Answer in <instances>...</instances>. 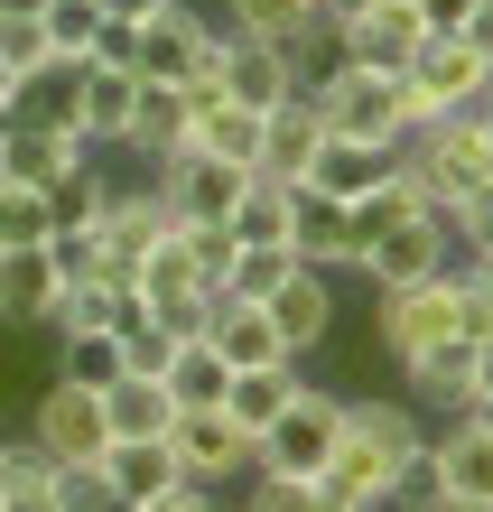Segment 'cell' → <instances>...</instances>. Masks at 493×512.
Listing matches in <instances>:
<instances>
[{
    "mask_svg": "<svg viewBox=\"0 0 493 512\" xmlns=\"http://www.w3.org/2000/svg\"><path fill=\"white\" fill-rule=\"evenodd\" d=\"M131 512H214V485H168V494H149Z\"/></svg>",
    "mask_w": 493,
    "mask_h": 512,
    "instance_id": "cell-44",
    "label": "cell"
},
{
    "mask_svg": "<svg viewBox=\"0 0 493 512\" xmlns=\"http://www.w3.org/2000/svg\"><path fill=\"white\" fill-rule=\"evenodd\" d=\"M94 149H84V131H56V122H0V187H47V177L84 168Z\"/></svg>",
    "mask_w": 493,
    "mask_h": 512,
    "instance_id": "cell-14",
    "label": "cell"
},
{
    "mask_svg": "<svg viewBox=\"0 0 493 512\" xmlns=\"http://www.w3.org/2000/svg\"><path fill=\"white\" fill-rule=\"evenodd\" d=\"M391 159H400L391 140H363V131H326L298 187H317V196H363V187H382V177H391Z\"/></svg>",
    "mask_w": 493,
    "mask_h": 512,
    "instance_id": "cell-16",
    "label": "cell"
},
{
    "mask_svg": "<svg viewBox=\"0 0 493 512\" xmlns=\"http://www.w3.org/2000/svg\"><path fill=\"white\" fill-rule=\"evenodd\" d=\"M456 252H493V187L466 205V215H456Z\"/></svg>",
    "mask_w": 493,
    "mask_h": 512,
    "instance_id": "cell-43",
    "label": "cell"
},
{
    "mask_svg": "<svg viewBox=\"0 0 493 512\" xmlns=\"http://www.w3.org/2000/svg\"><path fill=\"white\" fill-rule=\"evenodd\" d=\"M242 512H382V503H345V494H326L317 475H252Z\"/></svg>",
    "mask_w": 493,
    "mask_h": 512,
    "instance_id": "cell-32",
    "label": "cell"
},
{
    "mask_svg": "<svg viewBox=\"0 0 493 512\" xmlns=\"http://www.w3.org/2000/svg\"><path fill=\"white\" fill-rule=\"evenodd\" d=\"M121 308H131V280H75V289H56L38 336H112Z\"/></svg>",
    "mask_w": 493,
    "mask_h": 512,
    "instance_id": "cell-25",
    "label": "cell"
},
{
    "mask_svg": "<svg viewBox=\"0 0 493 512\" xmlns=\"http://www.w3.org/2000/svg\"><path fill=\"white\" fill-rule=\"evenodd\" d=\"M75 75L84 66H66V56H47L38 75H19V122H56V131H75Z\"/></svg>",
    "mask_w": 493,
    "mask_h": 512,
    "instance_id": "cell-33",
    "label": "cell"
},
{
    "mask_svg": "<svg viewBox=\"0 0 493 512\" xmlns=\"http://www.w3.org/2000/svg\"><path fill=\"white\" fill-rule=\"evenodd\" d=\"M456 38H466L475 56H493V0H475V10H466V28H456Z\"/></svg>",
    "mask_w": 493,
    "mask_h": 512,
    "instance_id": "cell-45",
    "label": "cell"
},
{
    "mask_svg": "<svg viewBox=\"0 0 493 512\" xmlns=\"http://www.w3.org/2000/svg\"><path fill=\"white\" fill-rule=\"evenodd\" d=\"M168 224H177V215H168V196L149 187V177H140V187H112V205H103V224H94V233H103V261L121 270V280H131V261H140L149 243H159Z\"/></svg>",
    "mask_w": 493,
    "mask_h": 512,
    "instance_id": "cell-17",
    "label": "cell"
},
{
    "mask_svg": "<svg viewBox=\"0 0 493 512\" xmlns=\"http://www.w3.org/2000/svg\"><path fill=\"white\" fill-rule=\"evenodd\" d=\"M354 270L373 289H410V280H438V270H456V224L438 215V205H419V215H400L391 233H373V243L354 252Z\"/></svg>",
    "mask_w": 493,
    "mask_h": 512,
    "instance_id": "cell-6",
    "label": "cell"
},
{
    "mask_svg": "<svg viewBox=\"0 0 493 512\" xmlns=\"http://www.w3.org/2000/svg\"><path fill=\"white\" fill-rule=\"evenodd\" d=\"M47 10V0H0V19H38Z\"/></svg>",
    "mask_w": 493,
    "mask_h": 512,
    "instance_id": "cell-52",
    "label": "cell"
},
{
    "mask_svg": "<svg viewBox=\"0 0 493 512\" xmlns=\"http://www.w3.org/2000/svg\"><path fill=\"white\" fill-rule=\"evenodd\" d=\"M38 28H47V47L66 56V66H94L112 19H103V0H47V10H38Z\"/></svg>",
    "mask_w": 493,
    "mask_h": 512,
    "instance_id": "cell-30",
    "label": "cell"
},
{
    "mask_svg": "<svg viewBox=\"0 0 493 512\" xmlns=\"http://www.w3.org/2000/svg\"><path fill=\"white\" fill-rule=\"evenodd\" d=\"M335 438H345V391L307 382L298 401L252 438V475H317V466L335 457Z\"/></svg>",
    "mask_w": 493,
    "mask_h": 512,
    "instance_id": "cell-2",
    "label": "cell"
},
{
    "mask_svg": "<svg viewBox=\"0 0 493 512\" xmlns=\"http://www.w3.org/2000/svg\"><path fill=\"white\" fill-rule=\"evenodd\" d=\"M400 84H410V103L438 122V112H484L493 103V56H475L456 28H428L419 56L400 66Z\"/></svg>",
    "mask_w": 493,
    "mask_h": 512,
    "instance_id": "cell-4",
    "label": "cell"
},
{
    "mask_svg": "<svg viewBox=\"0 0 493 512\" xmlns=\"http://www.w3.org/2000/svg\"><path fill=\"white\" fill-rule=\"evenodd\" d=\"M168 0H103V19H121V28H140V19H159Z\"/></svg>",
    "mask_w": 493,
    "mask_h": 512,
    "instance_id": "cell-46",
    "label": "cell"
},
{
    "mask_svg": "<svg viewBox=\"0 0 493 512\" xmlns=\"http://www.w3.org/2000/svg\"><path fill=\"white\" fill-rule=\"evenodd\" d=\"M205 75L224 84V103H242V112H270V103H289L298 84H307L298 75V47H280V38H233V28L205 47Z\"/></svg>",
    "mask_w": 493,
    "mask_h": 512,
    "instance_id": "cell-7",
    "label": "cell"
},
{
    "mask_svg": "<svg viewBox=\"0 0 493 512\" xmlns=\"http://www.w3.org/2000/svg\"><path fill=\"white\" fill-rule=\"evenodd\" d=\"M289 252L307 270H354V215H345V196L289 187Z\"/></svg>",
    "mask_w": 493,
    "mask_h": 512,
    "instance_id": "cell-15",
    "label": "cell"
},
{
    "mask_svg": "<svg viewBox=\"0 0 493 512\" xmlns=\"http://www.w3.org/2000/svg\"><path fill=\"white\" fill-rule=\"evenodd\" d=\"M28 447H38L47 466H94L103 447H112V419H103V391H84V382H56L28 401Z\"/></svg>",
    "mask_w": 493,
    "mask_h": 512,
    "instance_id": "cell-5",
    "label": "cell"
},
{
    "mask_svg": "<svg viewBox=\"0 0 493 512\" xmlns=\"http://www.w3.org/2000/svg\"><path fill=\"white\" fill-rule=\"evenodd\" d=\"M466 10H475V0H419V19H428V28H466Z\"/></svg>",
    "mask_w": 493,
    "mask_h": 512,
    "instance_id": "cell-47",
    "label": "cell"
},
{
    "mask_svg": "<svg viewBox=\"0 0 493 512\" xmlns=\"http://www.w3.org/2000/svg\"><path fill=\"white\" fill-rule=\"evenodd\" d=\"M261 308H270V326H280V345L298 354V364H317V345L335 336V270L289 261V270H280V289H270Z\"/></svg>",
    "mask_w": 493,
    "mask_h": 512,
    "instance_id": "cell-12",
    "label": "cell"
},
{
    "mask_svg": "<svg viewBox=\"0 0 493 512\" xmlns=\"http://www.w3.org/2000/svg\"><path fill=\"white\" fill-rule=\"evenodd\" d=\"M233 243H289V187L280 177H242V196H233Z\"/></svg>",
    "mask_w": 493,
    "mask_h": 512,
    "instance_id": "cell-31",
    "label": "cell"
},
{
    "mask_svg": "<svg viewBox=\"0 0 493 512\" xmlns=\"http://www.w3.org/2000/svg\"><path fill=\"white\" fill-rule=\"evenodd\" d=\"M168 401L177 410H214V401H224V382H233V364H224V354H214L205 336H177V354H168Z\"/></svg>",
    "mask_w": 493,
    "mask_h": 512,
    "instance_id": "cell-27",
    "label": "cell"
},
{
    "mask_svg": "<svg viewBox=\"0 0 493 512\" xmlns=\"http://www.w3.org/2000/svg\"><path fill=\"white\" fill-rule=\"evenodd\" d=\"M475 410H493V336L475 345Z\"/></svg>",
    "mask_w": 493,
    "mask_h": 512,
    "instance_id": "cell-48",
    "label": "cell"
},
{
    "mask_svg": "<svg viewBox=\"0 0 493 512\" xmlns=\"http://www.w3.org/2000/svg\"><path fill=\"white\" fill-rule=\"evenodd\" d=\"M214 28H233V38H280V47H298V38H317V10H307V0H214Z\"/></svg>",
    "mask_w": 493,
    "mask_h": 512,
    "instance_id": "cell-28",
    "label": "cell"
},
{
    "mask_svg": "<svg viewBox=\"0 0 493 512\" xmlns=\"http://www.w3.org/2000/svg\"><path fill=\"white\" fill-rule=\"evenodd\" d=\"M47 187H0V252H38L47 243Z\"/></svg>",
    "mask_w": 493,
    "mask_h": 512,
    "instance_id": "cell-39",
    "label": "cell"
},
{
    "mask_svg": "<svg viewBox=\"0 0 493 512\" xmlns=\"http://www.w3.org/2000/svg\"><path fill=\"white\" fill-rule=\"evenodd\" d=\"M0 512H66V494H56V466L38 457V447H10L0 438Z\"/></svg>",
    "mask_w": 493,
    "mask_h": 512,
    "instance_id": "cell-29",
    "label": "cell"
},
{
    "mask_svg": "<svg viewBox=\"0 0 493 512\" xmlns=\"http://www.w3.org/2000/svg\"><path fill=\"white\" fill-rule=\"evenodd\" d=\"M428 512H493V503H475V494H438Z\"/></svg>",
    "mask_w": 493,
    "mask_h": 512,
    "instance_id": "cell-51",
    "label": "cell"
},
{
    "mask_svg": "<svg viewBox=\"0 0 493 512\" xmlns=\"http://www.w3.org/2000/svg\"><path fill=\"white\" fill-rule=\"evenodd\" d=\"M103 205H112V177L84 159V168H66V177H47V224L66 233V224H103Z\"/></svg>",
    "mask_w": 493,
    "mask_h": 512,
    "instance_id": "cell-34",
    "label": "cell"
},
{
    "mask_svg": "<svg viewBox=\"0 0 493 512\" xmlns=\"http://www.w3.org/2000/svg\"><path fill=\"white\" fill-rule=\"evenodd\" d=\"M335 38V56L345 66H373V75H400L419 56V38H428V19H419V0H373L363 19H345V28H326Z\"/></svg>",
    "mask_w": 493,
    "mask_h": 512,
    "instance_id": "cell-11",
    "label": "cell"
},
{
    "mask_svg": "<svg viewBox=\"0 0 493 512\" xmlns=\"http://www.w3.org/2000/svg\"><path fill=\"white\" fill-rule=\"evenodd\" d=\"M131 112H140V75L131 66H112V56H94V66L75 75V131H84V149H121L131 140Z\"/></svg>",
    "mask_w": 493,
    "mask_h": 512,
    "instance_id": "cell-13",
    "label": "cell"
},
{
    "mask_svg": "<svg viewBox=\"0 0 493 512\" xmlns=\"http://www.w3.org/2000/svg\"><path fill=\"white\" fill-rule=\"evenodd\" d=\"M47 56H56V47H47L38 19H0V66H10V75H38Z\"/></svg>",
    "mask_w": 493,
    "mask_h": 512,
    "instance_id": "cell-41",
    "label": "cell"
},
{
    "mask_svg": "<svg viewBox=\"0 0 493 512\" xmlns=\"http://www.w3.org/2000/svg\"><path fill=\"white\" fill-rule=\"evenodd\" d=\"M94 466H103V485H112L121 512L149 503V494H168V485H187V475H177V457H168V438H112Z\"/></svg>",
    "mask_w": 493,
    "mask_h": 512,
    "instance_id": "cell-22",
    "label": "cell"
},
{
    "mask_svg": "<svg viewBox=\"0 0 493 512\" xmlns=\"http://www.w3.org/2000/svg\"><path fill=\"white\" fill-rule=\"evenodd\" d=\"M10 103H19V75H10V66H0V122H10Z\"/></svg>",
    "mask_w": 493,
    "mask_h": 512,
    "instance_id": "cell-53",
    "label": "cell"
},
{
    "mask_svg": "<svg viewBox=\"0 0 493 512\" xmlns=\"http://www.w3.org/2000/svg\"><path fill=\"white\" fill-rule=\"evenodd\" d=\"M103 419H112V438H168L177 401H168L159 373H121V382L103 391Z\"/></svg>",
    "mask_w": 493,
    "mask_h": 512,
    "instance_id": "cell-26",
    "label": "cell"
},
{
    "mask_svg": "<svg viewBox=\"0 0 493 512\" xmlns=\"http://www.w3.org/2000/svg\"><path fill=\"white\" fill-rule=\"evenodd\" d=\"M438 475H447V494H475V503H493V410H456L438 438Z\"/></svg>",
    "mask_w": 493,
    "mask_h": 512,
    "instance_id": "cell-21",
    "label": "cell"
},
{
    "mask_svg": "<svg viewBox=\"0 0 493 512\" xmlns=\"http://www.w3.org/2000/svg\"><path fill=\"white\" fill-rule=\"evenodd\" d=\"M307 103L326 112V131H363V140H410L428 112L410 103V84L400 75H373V66H345V56H326L317 75H307Z\"/></svg>",
    "mask_w": 493,
    "mask_h": 512,
    "instance_id": "cell-1",
    "label": "cell"
},
{
    "mask_svg": "<svg viewBox=\"0 0 493 512\" xmlns=\"http://www.w3.org/2000/svg\"><path fill=\"white\" fill-rule=\"evenodd\" d=\"M112 336H121V373H168V354H177V336L140 308V298L121 308V326H112Z\"/></svg>",
    "mask_w": 493,
    "mask_h": 512,
    "instance_id": "cell-37",
    "label": "cell"
},
{
    "mask_svg": "<svg viewBox=\"0 0 493 512\" xmlns=\"http://www.w3.org/2000/svg\"><path fill=\"white\" fill-rule=\"evenodd\" d=\"M47 261H56V280H66V289H75V280H121V270L103 261V233H94V224L47 233Z\"/></svg>",
    "mask_w": 493,
    "mask_h": 512,
    "instance_id": "cell-38",
    "label": "cell"
},
{
    "mask_svg": "<svg viewBox=\"0 0 493 512\" xmlns=\"http://www.w3.org/2000/svg\"><path fill=\"white\" fill-rule=\"evenodd\" d=\"M307 10H317V0H307Z\"/></svg>",
    "mask_w": 493,
    "mask_h": 512,
    "instance_id": "cell-55",
    "label": "cell"
},
{
    "mask_svg": "<svg viewBox=\"0 0 493 512\" xmlns=\"http://www.w3.org/2000/svg\"><path fill=\"white\" fill-rule=\"evenodd\" d=\"M317 140H326V112L307 103V84H298L289 103H270V112H261V177L298 187V177H307V159H317Z\"/></svg>",
    "mask_w": 493,
    "mask_h": 512,
    "instance_id": "cell-19",
    "label": "cell"
},
{
    "mask_svg": "<svg viewBox=\"0 0 493 512\" xmlns=\"http://www.w3.org/2000/svg\"><path fill=\"white\" fill-rule=\"evenodd\" d=\"M56 261H47V243L38 252H0V326H47V308H56Z\"/></svg>",
    "mask_w": 493,
    "mask_h": 512,
    "instance_id": "cell-24",
    "label": "cell"
},
{
    "mask_svg": "<svg viewBox=\"0 0 493 512\" xmlns=\"http://www.w3.org/2000/svg\"><path fill=\"white\" fill-rule=\"evenodd\" d=\"M47 345H56V382H84V391L121 382V336H47Z\"/></svg>",
    "mask_w": 493,
    "mask_h": 512,
    "instance_id": "cell-35",
    "label": "cell"
},
{
    "mask_svg": "<svg viewBox=\"0 0 493 512\" xmlns=\"http://www.w3.org/2000/svg\"><path fill=\"white\" fill-rule=\"evenodd\" d=\"M177 243H187V261L205 270V280H224V270H233V224H177Z\"/></svg>",
    "mask_w": 493,
    "mask_h": 512,
    "instance_id": "cell-40",
    "label": "cell"
},
{
    "mask_svg": "<svg viewBox=\"0 0 493 512\" xmlns=\"http://www.w3.org/2000/svg\"><path fill=\"white\" fill-rule=\"evenodd\" d=\"M373 0H317V28H345V19H363Z\"/></svg>",
    "mask_w": 493,
    "mask_h": 512,
    "instance_id": "cell-49",
    "label": "cell"
},
{
    "mask_svg": "<svg viewBox=\"0 0 493 512\" xmlns=\"http://www.w3.org/2000/svg\"><path fill=\"white\" fill-rule=\"evenodd\" d=\"M168 457L187 485H233V475H252V438L233 429V410L214 401V410H177L168 419Z\"/></svg>",
    "mask_w": 493,
    "mask_h": 512,
    "instance_id": "cell-9",
    "label": "cell"
},
{
    "mask_svg": "<svg viewBox=\"0 0 493 512\" xmlns=\"http://www.w3.org/2000/svg\"><path fill=\"white\" fill-rule=\"evenodd\" d=\"M466 261V252H456ZM438 336H456V270L438 280H410V289H373V354L400 373L410 354H428Z\"/></svg>",
    "mask_w": 493,
    "mask_h": 512,
    "instance_id": "cell-3",
    "label": "cell"
},
{
    "mask_svg": "<svg viewBox=\"0 0 493 512\" xmlns=\"http://www.w3.org/2000/svg\"><path fill=\"white\" fill-rule=\"evenodd\" d=\"M187 122H196V112H187V84H140V112H131V140H121V149H131L140 168H159V159L187 149Z\"/></svg>",
    "mask_w": 493,
    "mask_h": 512,
    "instance_id": "cell-23",
    "label": "cell"
},
{
    "mask_svg": "<svg viewBox=\"0 0 493 512\" xmlns=\"http://www.w3.org/2000/svg\"><path fill=\"white\" fill-rule=\"evenodd\" d=\"M466 280H475V289L493 298V252H466Z\"/></svg>",
    "mask_w": 493,
    "mask_h": 512,
    "instance_id": "cell-50",
    "label": "cell"
},
{
    "mask_svg": "<svg viewBox=\"0 0 493 512\" xmlns=\"http://www.w3.org/2000/svg\"><path fill=\"white\" fill-rule=\"evenodd\" d=\"M242 177H252V168H224V159H205V149H177V159L149 168V187L168 196V215H177V224H233Z\"/></svg>",
    "mask_w": 493,
    "mask_h": 512,
    "instance_id": "cell-10",
    "label": "cell"
},
{
    "mask_svg": "<svg viewBox=\"0 0 493 512\" xmlns=\"http://www.w3.org/2000/svg\"><path fill=\"white\" fill-rule=\"evenodd\" d=\"M214 38H224V28H214V10H196V0H168L159 19L131 28V56H121V66H131L140 84H187V75L205 66Z\"/></svg>",
    "mask_w": 493,
    "mask_h": 512,
    "instance_id": "cell-8",
    "label": "cell"
},
{
    "mask_svg": "<svg viewBox=\"0 0 493 512\" xmlns=\"http://www.w3.org/2000/svg\"><path fill=\"white\" fill-rule=\"evenodd\" d=\"M400 382H410V410H475V345L466 336H438L428 354H410L400 364Z\"/></svg>",
    "mask_w": 493,
    "mask_h": 512,
    "instance_id": "cell-18",
    "label": "cell"
},
{
    "mask_svg": "<svg viewBox=\"0 0 493 512\" xmlns=\"http://www.w3.org/2000/svg\"><path fill=\"white\" fill-rule=\"evenodd\" d=\"M447 494V475H438V447H410V457H400L391 466V485H382V512H428V503H438Z\"/></svg>",
    "mask_w": 493,
    "mask_h": 512,
    "instance_id": "cell-36",
    "label": "cell"
},
{
    "mask_svg": "<svg viewBox=\"0 0 493 512\" xmlns=\"http://www.w3.org/2000/svg\"><path fill=\"white\" fill-rule=\"evenodd\" d=\"M298 391H307V364H298V354H270V364H242V373L224 382V410H233L242 438H261L270 419L298 401Z\"/></svg>",
    "mask_w": 493,
    "mask_h": 512,
    "instance_id": "cell-20",
    "label": "cell"
},
{
    "mask_svg": "<svg viewBox=\"0 0 493 512\" xmlns=\"http://www.w3.org/2000/svg\"><path fill=\"white\" fill-rule=\"evenodd\" d=\"M456 336H466V345H484V336H493V298L466 280V261H456Z\"/></svg>",
    "mask_w": 493,
    "mask_h": 512,
    "instance_id": "cell-42",
    "label": "cell"
},
{
    "mask_svg": "<svg viewBox=\"0 0 493 512\" xmlns=\"http://www.w3.org/2000/svg\"><path fill=\"white\" fill-rule=\"evenodd\" d=\"M484 187H493V103H484Z\"/></svg>",
    "mask_w": 493,
    "mask_h": 512,
    "instance_id": "cell-54",
    "label": "cell"
}]
</instances>
